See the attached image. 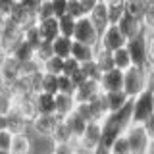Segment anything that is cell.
<instances>
[{"label":"cell","instance_id":"obj_13","mask_svg":"<svg viewBox=\"0 0 154 154\" xmlns=\"http://www.w3.org/2000/svg\"><path fill=\"white\" fill-rule=\"evenodd\" d=\"M6 19H8L10 23H14V25H17L19 29L25 27L27 23L35 21V17H33V12H31L27 6H23L21 2H17L16 6H14V10L10 12V16H8Z\"/></svg>","mask_w":154,"mask_h":154},{"label":"cell","instance_id":"obj_43","mask_svg":"<svg viewBox=\"0 0 154 154\" xmlns=\"http://www.w3.org/2000/svg\"><path fill=\"white\" fill-rule=\"evenodd\" d=\"M77 2H79V6L83 8V12H85V16H89L91 14V10H93L96 4L100 2V0H77Z\"/></svg>","mask_w":154,"mask_h":154},{"label":"cell","instance_id":"obj_38","mask_svg":"<svg viewBox=\"0 0 154 154\" xmlns=\"http://www.w3.org/2000/svg\"><path fill=\"white\" fill-rule=\"evenodd\" d=\"M66 16H69V17H73V19H79V17H85V12H83V8L79 6L77 0H67Z\"/></svg>","mask_w":154,"mask_h":154},{"label":"cell","instance_id":"obj_2","mask_svg":"<svg viewBox=\"0 0 154 154\" xmlns=\"http://www.w3.org/2000/svg\"><path fill=\"white\" fill-rule=\"evenodd\" d=\"M125 50L131 58V66L152 73V29H144L137 37L125 42Z\"/></svg>","mask_w":154,"mask_h":154},{"label":"cell","instance_id":"obj_37","mask_svg":"<svg viewBox=\"0 0 154 154\" xmlns=\"http://www.w3.org/2000/svg\"><path fill=\"white\" fill-rule=\"evenodd\" d=\"M73 91H75V87H73V83H71L69 77L58 75V93H62V94H71V96H73Z\"/></svg>","mask_w":154,"mask_h":154},{"label":"cell","instance_id":"obj_19","mask_svg":"<svg viewBox=\"0 0 154 154\" xmlns=\"http://www.w3.org/2000/svg\"><path fill=\"white\" fill-rule=\"evenodd\" d=\"M102 96H104V104H106V112H108V114L122 110L123 106L129 102V98L123 94V91H116V93H102Z\"/></svg>","mask_w":154,"mask_h":154},{"label":"cell","instance_id":"obj_20","mask_svg":"<svg viewBox=\"0 0 154 154\" xmlns=\"http://www.w3.org/2000/svg\"><path fill=\"white\" fill-rule=\"evenodd\" d=\"M94 56V46H87V45H81V42H71V52H69V58H73L77 64H87L91 62Z\"/></svg>","mask_w":154,"mask_h":154},{"label":"cell","instance_id":"obj_7","mask_svg":"<svg viewBox=\"0 0 154 154\" xmlns=\"http://www.w3.org/2000/svg\"><path fill=\"white\" fill-rule=\"evenodd\" d=\"M75 144L81 148V150H87V152L94 154L96 150H98V146H100V122L87 123L83 135L77 139Z\"/></svg>","mask_w":154,"mask_h":154},{"label":"cell","instance_id":"obj_31","mask_svg":"<svg viewBox=\"0 0 154 154\" xmlns=\"http://www.w3.org/2000/svg\"><path fill=\"white\" fill-rule=\"evenodd\" d=\"M62 66H64V60L52 56L41 64V71L42 73H50V75H62Z\"/></svg>","mask_w":154,"mask_h":154},{"label":"cell","instance_id":"obj_39","mask_svg":"<svg viewBox=\"0 0 154 154\" xmlns=\"http://www.w3.org/2000/svg\"><path fill=\"white\" fill-rule=\"evenodd\" d=\"M52 6V14H54V17H62L66 16V8H67V0H48Z\"/></svg>","mask_w":154,"mask_h":154},{"label":"cell","instance_id":"obj_15","mask_svg":"<svg viewBox=\"0 0 154 154\" xmlns=\"http://www.w3.org/2000/svg\"><path fill=\"white\" fill-rule=\"evenodd\" d=\"M37 23V29H38V35L45 42H52L54 38L60 35L58 31V19L56 17H48V19H42V21H35Z\"/></svg>","mask_w":154,"mask_h":154},{"label":"cell","instance_id":"obj_5","mask_svg":"<svg viewBox=\"0 0 154 154\" xmlns=\"http://www.w3.org/2000/svg\"><path fill=\"white\" fill-rule=\"evenodd\" d=\"M152 122L146 123V125H129L125 129L123 137L127 139V144H129V150L131 154H146V150L152 146Z\"/></svg>","mask_w":154,"mask_h":154},{"label":"cell","instance_id":"obj_40","mask_svg":"<svg viewBox=\"0 0 154 154\" xmlns=\"http://www.w3.org/2000/svg\"><path fill=\"white\" fill-rule=\"evenodd\" d=\"M77 69H79V64H77L73 58H66V60H64V66H62V75L69 77L71 73H75Z\"/></svg>","mask_w":154,"mask_h":154},{"label":"cell","instance_id":"obj_9","mask_svg":"<svg viewBox=\"0 0 154 154\" xmlns=\"http://www.w3.org/2000/svg\"><path fill=\"white\" fill-rule=\"evenodd\" d=\"M58 122H60V118H58L56 114H52V116H41V114H37L35 118L29 122V125H31L33 133H37L38 137L50 139V135H52V131H54V127H56Z\"/></svg>","mask_w":154,"mask_h":154},{"label":"cell","instance_id":"obj_42","mask_svg":"<svg viewBox=\"0 0 154 154\" xmlns=\"http://www.w3.org/2000/svg\"><path fill=\"white\" fill-rule=\"evenodd\" d=\"M17 4V0H0V16L8 17L10 12L14 10V6Z\"/></svg>","mask_w":154,"mask_h":154},{"label":"cell","instance_id":"obj_21","mask_svg":"<svg viewBox=\"0 0 154 154\" xmlns=\"http://www.w3.org/2000/svg\"><path fill=\"white\" fill-rule=\"evenodd\" d=\"M71 38H67V37H62V35H58L54 41L50 42V46H52V56H56V58H60V60H66V58H69V52H71Z\"/></svg>","mask_w":154,"mask_h":154},{"label":"cell","instance_id":"obj_10","mask_svg":"<svg viewBox=\"0 0 154 154\" xmlns=\"http://www.w3.org/2000/svg\"><path fill=\"white\" fill-rule=\"evenodd\" d=\"M122 85H123V71L114 67L110 71L100 73V79H98L100 93H116V91H122Z\"/></svg>","mask_w":154,"mask_h":154},{"label":"cell","instance_id":"obj_29","mask_svg":"<svg viewBox=\"0 0 154 154\" xmlns=\"http://www.w3.org/2000/svg\"><path fill=\"white\" fill-rule=\"evenodd\" d=\"M106 12H108V21L110 25H116L118 19L125 14V2L123 0H114V2L106 4Z\"/></svg>","mask_w":154,"mask_h":154},{"label":"cell","instance_id":"obj_45","mask_svg":"<svg viewBox=\"0 0 154 154\" xmlns=\"http://www.w3.org/2000/svg\"><path fill=\"white\" fill-rule=\"evenodd\" d=\"M0 154H10V152H6V150H0Z\"/></svg>","mask_w":154,"mask_h":154},{"label":"cell","instance_id":"obj_30","mask_svg":"<svg viewBox=\"0 0 154 154\" xmlns=\"http://www.w3.org/2000/svg\"><path fill=\"white\" fill-rule=\"evenodd\" d=\"M112 64H114L116 69H119V71H125V69L131 67V58H129L125 46L123 48H118V50L112 52Z\"/></svg>","mask_w":154,"mask_h":154},{"label":"cell","instance_id":"obj_46","mask_svg":"<svg viewBox=\"0 0 154 154\" xmlns=\"http://www.w3.org/2000/svg\"><path fill=\"white\" fill-rule=\"evenodd\" d=\"M123 2H131V0H123Z\"/></svg>","mask_w":154,"mask_h":154},{"label":"cell","instance_id":"obj_22","mask_svg":"<svg viewBox=\"0 0 154 154\" xmlns=\"http://www.w3.org/2000/svg\"><path fill=\"white\" fill-rule=\"evenodd\" d=\"M64 123L67 125V129H69V133H71V137H73V141L77 143V139L83 135L85 127H87V122H85L83 118H79L75 112H71L69 116H66V118H64Z\"/></svg>","mask_w":154,"mask_h":154},{"label":"cell","instance_id":"obj_28","mask_svg":"<svg viewBox=\"0 0 154 154\" xmlns=\"http://www.w3.org/2000/svg\"><path fill=\"white\" fill-rule=\"evenodd\" d=\"M38 93L46 94H58V75L50 73H41V83H38Z\"/></svg>","mask_w":154,"mask_h":154},{"label":"cell","instance_id":"obj_34","mask_svg":"<svg viewBox=\"0 0 154 154\" xmlns=\"http://www.w3.org/2000/svg\"><path fill=\"white\" fill-rule=\"evenodd\" d=\"M108 152L110 154H131V150H129V144H127V139H125L123 135H122V137H118L112 144H110Z\"/></svg>","mask_w":154,"mask_h":154},{"label":"cell","instance_id":"obj_16","mask_svg":"<svg viewBox=\"0 0 154 154\" xmlns=\"http://www.w3.org/2000/svg\"><path fill=\"white\" fill-rule=\"evenodd\" d=\"M87 17L91 19V23L94 25V29H96L98 33L104 31V29L110 25V21H108V12H106V4H104V2H98V4H96V6L91 10V14H89Z\"/></svg>","mask_w":154,"mask_h":154},{"label":"cell","instance_id":"obj_27","mask_svg":"<svg viewBox=\"0 0 154 154\" xmlns=\"http://www.w3.org/2000/svg\"><path fill=\"white\" fill-rule=\"evenodd\" d=\"M89 108H91V114H93V122H100V119L104 118L106 114V104H104V96H102V93H98L94 96L93 100H89Z\"/></svg>","mask_w":154,"mask_h":154},{"label":"cell","instance_id":"obj_32","mask_svg":"<svg viewBox=\"0 0 154 154\" xmlns=\"http://www.w3.org/2000/svg\"><path fill=\"white\" fill-rule=\"evenodd\" d=\"M48 58H52V46H50V42H45V41H42L41 45L33 50V60L41 66L42 62L48 60Z\"/></svg>","mask_w":154,"mask_h":154},{"label":"cell","instance_id":"obj_44","mask_svg":"<svg viewBox=\"0 0 154 154\" xmlns=\"http://www.w3.org/2000/svg\"><path fill=\"white\" fill-rule=\"evenodd\" d=\"M8 129V123H6V114H0V131Z\"/></svg>","mask_w":154,"mask_h":154},{"label":"cell","instance_id":"obj_33","mask_svg":"<svg viewBox=\"0 0 154 154\" xmlns=\"http://www.w3.org/2000/svg\"><path fill=\"white\" fill-rule=\"evenodd\" d=\"M73 27H75V19L73 17H69V16L58 17V31H60L62 37L71 38V35H73Z\"/></svg>","mask_w":154,"mask_h":154},{"label":"cell","instance_id":"obj_6","mask_svg":"<svg viewBox=\"0 0 154 154\" xmlns=\"http://www.w3.org/2000/svg\"><path fill=\"white\" fill-rule=\"evenodd\" d=\"M98 35L100 33L94 29V25L91 23L89 17H79L75 19V27H73V35H71V41L75 42H81V45H87V46H94L98 45Z\"/></svg>","mask_w":154,"mask_h":154},{"label":"cell","instance_id":"obj_25","mask_svg":"<svg viewBox=\"0 0 154 154\" xmlns=\"http://www.w3.org/2000/svg\"><path fill=\"white\" fill-rule=\"evenodd\" d=\"M50 139H52V143H54V144L75 143V141H73V137H71V133H69V129H67V125L64 123V119H60V122L56 123V127H54V131H52Z\"/></svg>","mask_w":154,"mask_h":154},{"label":"cell","instance_id":"obj_14","mask_svg":"<svg viewBox=\"0 0 154 154\" xmlns=\"http://www.w3.org/2000/svg\"><path fill=\"white\" fill-rule=\"evenodd\" d=\"M73 110H75V100H73L71 94H62V93L54 94V114L60 119H64L66 116H69Z\"/></svg>","mask_w":154,"mask_h":154},{"label":"cell","instance_id":"obj_11","mask_svg":"<svg viewBox=\"0 0 154 154\" xmlns=\"http://www.w3.org/2000/svg\"><path fill=\"white\" fill-rule=\"evenodd\" d=\"M116 27H118V31L123 35L125 41H129V38L137 37L139 33L143 31V23L139 21V19H135L133 16H129V14H123V16L118 19Z\"/></svg>","mask_w":154,"mask_h":154},{"label":"cell","instance_id":"obj_8","mask_svg":"<svg viewBox=\"0 0 154 154\" xmlns=\"http://www.w3.org/2000/svg\"><path fill=\"white\" fill-rule=\"evenodd\" d=\"M125 38L123 35L118 31V27L116 25H108L104 29V31H100V35H98V48H102V50L106 52H114V50H118V48H123L125 46Z\"/></svg>","mask_w":154,"mask_h":154},{"label":"cell","instance_id":"obj_35","mask_svg":"<svg viewBox=\"0 0 154 154\" xmlns=\"http://www.w3.org/2000/svg\"><path fill=\"white\" fill-rule=\"evenodd\" d=\"M48 17H54L52 6H50L48 0H42V2L37 6V10H35V21H42V19H48Z\"/></svg>","mask_w":154,"mask_h":154},{"label":"cell","instance_id":"obj_26","mask_svg":"<svg viewBox=\"0 0 154 154\" xmlns=\"http://www.w3.org/2000/svg\"><path fill=\"white\" fill-rule=\"evenodd\" d=\"M93 62L96 64V67L100 69V73L114 69V64H112V52H106V50H102V48H98V46L94 48Z\"/></svg>","mask_w":154,"mask_h":154},{"label":"cell","instance_id":"obj_23","mask_svg":"<svg viewBox=\"0 0 154 154\" xmlns=\"http://www.w3.org/2000/svg\"><path fill=\"white\" fill-rule=\"evenodd\" d=\"M31 139L27 133H17L12 139V146H10V154H31Z\"/></svg>","mask_w":154,"mask_h":154},{"label":"cell","instance_id":"obj_4","mask_svg":"<svg viewBox=\"0 0 154 154\" xmlns=\"http://www.w3.org/2000/svg\"><path fill=\"white\" fill-rule=\"evenodd\" d=\"M150 81H152V73L141 69V67L131 66L129 69L123 71L122 91H123V94L127 96L129 100H133L135 96H139L144 89H146V87H150Z\"/></svg>","mask_w":154,"mask_h":154},{"label":"cell","instance_id":"obj_41","mask_svg":"<svg viewBox=\"0 0 154 154\" xmlns=\"http://www.w3.org/2000/svg\"><path fill=\"white\" fill-rule=\"evenodd\" d=\"M12 139H14V133H10L8 129L0 131V150L10 152V146H12Z\"/></svg>","mask_w":154,"mask_h":154},{"label":"cell","instance_id":"obj_24","mask_svg":"<svg viewBox=\"0 0 154 154\" xmlns=\"http://www.w3.org/2000/svg\"><path fill=\"white\" fill-rule=\"evenodd\" d=\"M21 38H23V42H27V45L33 48V50H35V48L42 42V38H41V35H38V29H37V23L35 21L27 23L25 27H21Z\"/></svg>","mask_w":154,"mask_h":154},{"label":"cell","instance_id":"obj_36","mask_svg":"<svg viewBox=\"0 0 154 154\" xmlns=\"http://www.w3.org/2000/svg\"><path fill=\"white\" fill-rule=\"evenodd\" d=\"M81 71H83L85 79H91V81H98L100 79V69L96 67V64L93 60L87 62V64H81Z\"/></svg>","mask_w":154,"mask_h":154},{"label":"cell","instance_id":"obj_1","mask_svg":"<svg viewBox=\"0 0 154 154\" xmlns=\"http://www.w3.org/2000/svg\"><path fill=\"white\" fill-rule=\"evenodd\" d=\"M129 125H131V100L122 110L106 114L100 119V146H98V150L108 152L110 144L118 137H122Z\"/></svg>","mask_w":154,"mask_h":154},{"label":"cell","instance_id":"obj_12","mask_svg":"<svg viewBox=\"0 0 154 154\" xmlns=\"http://www.w3.org/2000/svg\"><path fill=\"white\" fill-rule=\"evenodd\" d=\"M98 93H100V89H98V81H91V79H87V81H83L81 85H77V87H75V91H73V100H75V104L89 102V100H93Z\"/></svg>","mask_w":154,"mask_h":154},{"label":"cell","instance_id":"obj_3","mask_svg":"<svg viewBox=\"0 0 154 154\" xmlns=\"http://www.w3.org/2000/svg\"><path fill=\"white\" fill-rule=\"evenodd\" d=\"M152 119H154V91L150 85L131 100V123L146 125Z\"/></svg>","mask_w":154,"mask_h":154},{"label":"cell","instance_id":"obj_18","mask_svg":"<svg viewBox=\"0 0 154 154\" xmlns=\"http://www.w3.org/2000/svg\"><path fill=\"white\" fill-rule=\"evenodd\" d=\"M6 123H8V131L14 133V135H17V133H27L29 122L17 112L16 108H12V110L6 114Z\"/></svg>","mask_w":154,"mask_h":154},{"label":"cell","instance_id":"obj_17","mask_svg":"<svg viewBox=\"0 0 154 154\" xmlns=\"http://www.w3.org/2000/svg\"><path fill=\"white\" fill-rule=\"evenodd\" d=\"M33 104L35 112L41 116H52L54 114V96L46 93H35L33 94Z\"/></svg>","mask_w":154,"mask_h":154}]
</instances>
